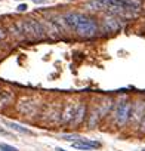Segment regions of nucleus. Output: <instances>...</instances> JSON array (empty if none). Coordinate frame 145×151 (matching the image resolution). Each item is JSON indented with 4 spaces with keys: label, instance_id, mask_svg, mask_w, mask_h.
<instances>
[{
    "label": "nucleus",
    "instance_id": "1",
    "mask_svg": "<svg viewBox=\"0 0 145 151\" xmlns=\"http://www.w3.org/2000/svg\"><path fill=\"white\" fill-rule=\"evenodd\" d=\"M74 30H76V31H77V34H79V36H82V37H92V36H95V34H96L98 27H96V22H95L92 18L85 17V15H82V14H80L79 22H77V25H76V28H74Z\"/></svg>",
    "mask_w": 145,
    "mask_h": 151
},
{
    "label": "nucleus",
    "instance_id": "2",
    "mask_svg": "<svg viewBox=\"0 0 145 151\" xmlns=\"http://www.w3.org/2000/svg\"><path fill=\"white\" fill-rule=\"evenodd\" d=\"M132 116V104H129L127 101H120L116 107V123L118 126H124L127 123V120Z\"/></svg>",
    "mask_w": 145,
    "mask_h": 151
},
{
    "label": "nucleus",
    "instance_id": "3",
    "mask_svg": "<svg viewBox=\"0 0 145 151\" xmlns=\"http://www.w3.org/2000/svg\"><path fill=\"white\" fill-rule=\"evenodd\" d=\"M121 25H123V24H121L120 19L116 18V17H108V18H105V21H104V27H105V30L110 31V33H116L117 30L121 28Z\"/></svg>",
    "mask_w": 145,
    "mask_h": 151
},
{
    "label": "nucleus",
    "instance_id": "4",
    "mask_svg": "<svg viewBox=\"0 0 145 151\" xmlns=\"http://www.w3.org/2000/svg\"><path fill=\"white\" fill-rule=\"evenodd\" d=\"M145 114V104L144 102H138L132 107V119L133 120H142Z\"/></svg>",
    "mask_w": 145,
    "mask_h": 151
},
{
    "label": "nucleus",
    "instance_id": "5",
    "mask_svg": "<svg viewBox=\"0 0 145 151\" xmlns=\"http://www.w3.org/2000/svg\"><path fill=\"white\" fill-rule=\"evenodd\" d=\"M85 116H86V105H83V104H80V105L77 107V113H76V116H74V119H72V122H71V124H74V126H77V124H80V123L83 122V119H85Z\"/></svg>",
    "mask_w": 145,
    "mask_h": 151
},
{
    "label": "nucleus",
    "instance_id": "6",
    "mask_svg": "<svg viewBox=\"0 0 145 151\" xmlns=\"http://www.w3.org/2000/svg\"><path fill=\"white\" fill-rule=\"evenodd\" d=\"M76 113H77V108L72 105V104H70V105L65 108V113H64L62 122H64V123H71L72 119H74V116H76Z\"/></svg>",
    "mask_w": 145,
    "mask_h": 151
},
{
    "label": "nucleus",
    "instance_id": "7",
    "mask_svg": "<svg viewBox=\"0 0 145 151\" xmlns=\"http://www.w3.org/2000/svg\"><path fill=\"white\" fill-rule=\"evenodd\" d=\"M79 18H80V14H67V15L64 17V21H65V24H67L68 27L76 28V25H77V22H79Z\"/></svg>",
    "mask_w": 145,
    "mask_h": 151
},
{
    "label": "nucleus",
    "instance_id": "8",
    "mask_svg": "<svg viewBox=\"0 0 145 151\" xmlns=\"http://www.w3.org/2000/svg\"><path fill=\"white\" fill-rule=\"evenodd\" d=\"M5 124H6V126H9V127H12L14 130H17V132H19V133L33 135V132H31L30 129H27V127H22V126H21V124H18V123H14V122H5Z\"/></svg>",
    "mask_w": 145,
    "mask_h": 151
},
{
    "label": "nucleus",
    "instance_id": "9",
    "mask_svg": "<svg viewBox=\"0 0 145 151\" xmlns=\"http://www.w3.org/2000/svg\"><path fill=\"white\" fill-rule=\"evenodd\" d=\"M11 101H12V93H9V92L0 93V105H8Z\"/></svg>",
    "mask_w": 145,
    "mask_h": 151
},
{
    "label": "nucleus",
    "instance_id": "10",
    "mask_svg": "<svg viewBox=\"0 0 145 151\" xmlns=\"http://www.w3.org/2000/svg\"><path fill=\"white\" fill-rule=\"evenodd\" d=\"M99 114H101V111H99V110H95V111L92 113V116H90V120H89V126H90V127H93V126H95V123H98Z\"/></svg>",
    "mask_w": 145,
    "mask_h": 151
},
{
    "label": "nucleus",
    "instance_id": "11",
    "mask_svg": "<svg viewBox=\"0 0 145 151\" xmlns=\"http://www.w3.org/2000/svg\"><path fill=\"white\" fill-rule=\"evenodd\" d=\"M0 150H2V151H18L15 147L8 145V144H3V142H0Z\"/></svg>",
    "mask_w": 145,
    "mask_h": 151
},
{
    "label": "nucleus",
    "instance_id": "12",
    "mask_svg": "<svg viewBox=\"0 0 145 151\" xmlns=\"http://www.w3.org/2000/svg\"><path fill=\"white\" fill-rule=\"evenodd\" d=\"M61 138H62V139H65V141H74V139H80V138H79V135H61Z\"/></svg>",
    "mask_w": 145,
    "mask_h": 151
},
{
    "label": "nucleus",
    "instance_id": "13",
    "mask_svg": "<svg viewBox=\"0 0 145 151\" xmlns=\"http://www.w3.org/2000/svg\"><path fill=\"white\" fill-rule=\"evenodd\" d=\"M139 130H141L142 133H145V114H144V117H142V120H141V127H139Z\"/></svg>",
    "mask_w": 145,
    "mask_h": 151
},
{
    "label": "nucleus",
    "instance_id": "14",
    "mask_svg": "<svg viewBox=\"0 0 145 151\" xmlns=\"http://www.w3.org/2000/svg\"><path fill=\"white\" fill-rule=\"evenodd\" d=\"M5 37H6V33H5V31H3L2 28H0V40H3Z\"/></svg>",
    "mask_w": 145,
    "mask_h": 151
},
{
    "label": "nucleus",
    "instance_id": "15",
    "mask_svg": "<svg viewBox=\"0 0 145 151\" xmlns=\"http://www.w3.org/2000/svg\"><path fill=\"white\" fill-rule=\"evenodd\" d=\"M28 8H27V5H19L18 6V11H27Z\"/></svg>",
    "mask_w": 145,
    "mask_h": 151
},
{
    "label": "nucleus",
    "instance_id": "16",
    "mask_svg": "<svg viewBox=\"0 0 145 151\" xmlns=\"http://www.w3.org/2000/svg\"><path fill=\"white\" fill-rule=\"evenodd\" d=\"M0 133H2V135H5V136H9V135H11L9 132H6V130H3V129H0Z\"/></svg>",
    "mask_w": 145,
    "mask_h": 151
},
{
    "label": "nucleus",
    "instance_id": "17",
    "mask_svg": "<svg viewBox=\"0 0 145 151\" xmlns=\"http://www.w3.org/2000/svg\"><path fill=\"white\" fill-rule=\"evenodd\" d=\"M33 2H36V3H42V2H45V0H33Z\"/></svg>",
    "mask_w": 145,
    "mask_h": 151
},
{
    "label": "nucleus",
    "instance_id": "18",
    "mask_svg": "<svg viewBox=\"0 0 145 151\" xmlns=\"http://www.w3.org/2000/svg\"><path fill=\"white\" fill-rule=\"evenodd\" d=\"M56 151H65V150H62V148H56Z\"/></svg>",
    "mask_w": 145,
    "mask_h": 151
}]
</instances>
